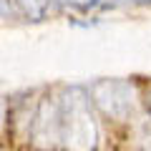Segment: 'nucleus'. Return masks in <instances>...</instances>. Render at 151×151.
<instances>
[{"instance_id":"obj_1","label":"nucleus","mask_w":151,"mask_h":151,"mask_svg":"<svg viewBox=\"0 0 151 151\" xmlns=\"http://www.w3.org/2000/svg\"><path fill=\"white\" fill-rule=\"evenodd\" d=\"M60 106V144L65 151H96L98 129L91 113V101L83 88H65Z\"/></svg>"},{"instance_id":"obj_2","label":"nucleus","mask_w":151,"mask_h":151,"mask_svg":"<svg viewBox=\"0 0 151 151\" xmlns=\"http://www.w3.org/2000/svg\"><path fill=\"white\" fill-rule=\"evenodd\" d=\"M91 101L113 121H129L136 111V88L121 78H106L91 86Z\"/></svg>"},{"instance_id":"obj_3","label":"nucleus","mask_w":151,"mask_h":151,"mask_svg":"<svg viewBox=\"0 0 151 151\" xmlns=\"http://www.w3.org/2000/svg\"><path fill=\"white\" fill-rule=\"evenodd\" d=\"M30 141L35 149L50 151L60 144V106L53 98H43L30 113Z\"/></svg>"},{"instance_id":"obj_4","label":"nucleus","mask_w":151,"mask_h":151,"mask_svg":"<svg viewBox=\"0 0 151 151\" xmlns=\"http://www.w3.org/2000/svg\"><path fill=\"white\" fill-rule=\"evenodd\" d=\"M23 15L28 20H43L50 10H53V3L50 0H18Z\"/></svg>"},{"instance_id":"obj_5","label":"nucleus","mask_w":151,"mask_h":151,"mask_svg":"<svg viewBox=\"0 0 151 151\" xmlns=\"http://www.w3.org/2000/svg\"><path fill=\"white\" fill-rule=\"evenodd\" d=\"M101 0H60V5L76 8V10H91L93 5H98Z\"/></svg>"},{"instance_id":"obj_6","label":"nucleus","mask_w":151,"mask_h":151,"mask_svg":"<svg viewBox=\"0 0 151 151\" xmlns=\"http://www.w3.org/2000/svg\"><path fill=\"white\" fill-rule=\"evenodd\" d=\"M151 0H111V5H144Z\"/></svg>"},{"instance_id":"obj_7","label":"nucleus","mask_w":151,"mask_h":151,"mask_svg":"<svg viewBox=\"0 0 151 151\" xmlns=\"http://www.w3.org/2000/svg\"><path fill=\"white\" fill-rule=\"evenodd\" d=\"M10 15V0H0V20Z\"/></svg>"},{"instance_id":"obj_8","label":"nucleus","mask_w":151,"mask_h":151,"mask_svg":"<svg viewBox=\"0 0 151 151\" xmlns=\"http://www.w3.org/2000/svg\"><path fill=\"white\" fill-rule=\"evenodd\" d=\"M0 119H3V101H0Z\"/></svg>"},{"instance_id":"obj_9","label":"nucleus","mask_w":151,"mask_h":151,"mask_svg":"<svg viewBox=\"0 0 151 151\" xmlns=\"http://www.w3.org/2000/svg\"><path fill=\"white\" fill-rule=\"evenodd\" d=\"M149 111H151V93H149Z\"/></svg>"}]
</instances>
